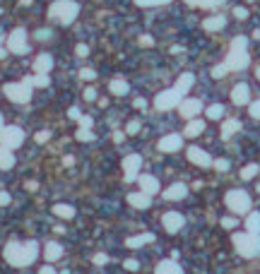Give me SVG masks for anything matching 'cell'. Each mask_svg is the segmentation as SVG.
I'll return each mask as SVG.
<instances>
[{
	"label": "cell",
	"instance_id": "4dcf8cb0",
	"mask_svg": "<svg viewBox=\"0 0 260 274\" xmlns=\"http://www.w3.org/2000/svg\"><path fill=\"white\" fill-rule=\"evenodd\" d=\"M32 79V87H48V73H37L34 77H29Z\"/></svg>",
	"mask_w": 260,
	"mask_h": 274
},
{
	"label": "cell",
	"instance_id": "f907efd6",
	"mask_svg": "<svg viewBox=\"0 0 260 274\" xmlns=\"http://www.w3.org/2000/svg\"><path fill=\"white\" fill-rule=\"evenodd\" d=\"M10 200H12V197H10L7 193H2V190H0V207H5V204H10Z\"/></svg>",
	"mask_w": 260,
	"mask_h": 274
},
{
	"label": "cell",
	"instance_id": "484cf974",
	"mask_svg": "<svg viewBox=\"0 0 260 274\" xmlns=\"http://www.w3.org/2000/svg\"><path fill=\"white\" fill-rule=\"evenodd\" d=\"M205 130V123L200 118H190V123L186 125V137H198Z\"/></svg>",
	"mask_w": 260,
	"mask_h": 274
},
{
	"label": "cell",
	"instance_id": "d6986e66",
	"mask_svg": "<svg viewBox=\"0 0 260 274\" xmlns=\"http://www.w3.org/2000/svg\"><path fill=\"white\" fill-rule=\"evenodd\" d=\"M205 32H219V29H224L226 27V17L224 15H212V17H207L203 22Z\"/></svg>",
	"mask_w": 260,
	"mask_h": 274
},
{
	"label": "cell",
	"instance_id": "74e56055",
	"mask_svg": "<svg viewBox=\"0 0 260 274\" xmlns=\"http://www.w3.org/2000/svg\"><path fill=\"white\" fill-rule=\"evenodd\" d=\"M212 166L217 168V171H229V159H217V161H212Z\"/></svg>",
	"mask_w": 260,
	"mask_h": 274
},
{
	"label": "cell",
	"instance_id": "f35d334b",
	"mask_svg": "<svg viewBox=\"0 0 260 274\" xmlns=\"http://www.w3.org/2000/svg\"><path fill=\"white\" fill-rule=\"evenodd\" d=\"M126 132H128V135H137V132H140V120H130Z\"/></svg>",
	"mask_w": 260,
	"mask_h": 274
},
{
	"label": "cell",
	"instance_id": "91938a15",
	"mask_svg": "<svg viewBox=\"0 0 260 274\" xmlns=\"http://www.w3.org/2000/svg\"><path fill=\"white\" fill-rule=\"evenodd\" d=\"M2 125H5V120H2V113H0V128H2Z\"/></svg>",
	"mask_w": 260,
	"mask_h": 274
},
{
	"label": "cell",
	"instance_id": "11a10c76",
	"mask_svg": "<svg viewBox=\"0 0 260 274\" xmlns=\"http://www.w3.org/2000/svg\"><path fill=\"white\" fill-rule=\"evenodd\" d=\"M68 116H70L73 120H80V116H82V113H80L77 109H70V111H68Z\"/></svg>",
	"mask_w": 260,
	"mask_h": 274
},
{
	"label": "cell",
	"instance_id": "cb8c5ba5",
	"mask_svg": "<svg viewBox=\"0 0 260 274\" xmlns=\"http://www.w3.org/2000/svg\"><path fill=\"white\" fill-rule=\"evenodd\" d=\"M193 82H195V77H193L190 73H183L181 77H178V82H176V87H173V89H176L178 94H181V96H183V94H186V91L193 87Z\"/></svg>",
	"mask_w": 260,
	"mask_h": 274
},
{
	"label": "cell",
	"instance_id": "bcb514c9",
	"mask_svg": "<svg viewBox=\"0 0 260 274\" xmlns=\"http://www.w3.org/2000/svg\"><path fill=\"white\" fill-rule=\"evenodd\" d=\"M234 15H236V19H246L248 17V10L246 7H234Z\"/></svg>",
	"mask_w": 260,
	"mask_h": 274
},
{
	"label": "cell",
	"instance_id": "7a4b0ae2",
	"mask_svg": "<svg viewBox=\"0 0 260 274\" xmlns=\"http://www.w3.org/2000/svg\"><path fill=\"white\" fill-rule=\"evenodd\" d=\"M251 63V55H248V39L246 37H236L231 41V48L226 55V68L229 70H246Z\"/></svg>",
	"mask_w": 260,
	"mask_h": 274
},
{
	"label": "cell",
	"instance_id": "44dd1931",
	"mask_svg": "<svg viewBox=\"0 0 260 274\" xmlns=\"http://www.w3.org/2000/svg\"><path fill=\"white\" fill-rule=\"evenodd\" d=\"M43 255L48 262H56L63 257V245H58L56 240H51V243H46V248H43Z\"/></svg>",
	"mask_w": 260,
	"mask_h": 274
},
{
	"label": "cell",
	"instance_id": "f546056e",
	"mask_svg": "<svg viewBox=\"0 0 260 274\" xmlns=\"http://www.w3.org/2000/svg\"><path fill=\"white\" fill-rule=\"evenodd\" d=\"M53 214L60 217V219H73L75 207H70V204H56V207H53Z\"/></svg>",
	"mask_w": 260,
	"mask_h": 274
},
{
	"label": "cell",
	"instance_id": "816d5d0a",
	"mask_svg": "<svg viewBox=\"0 0 260 274\" xmlns=\"http://www.w3.org/2000/svg\"><path fill=\"white\" fill-rule=\"evenodd\" d=\"M75 53H77V55H87V53H89V48H87L85 43H80V46L75 48Z\"/></svg>",
	"mask_w": 260,
	"mask_h": 274
},
{
	"label": "cell",
	"instance_id": "6f0895ef",
	"mask_svg": "<svg viewBox=\"0 0 260 274\" xmlns=\"http://www.w3.org/2000/svg\"><path fill=\"white\" fill-rule=\"evenodd\" d=\"M256 77H258V79H260V65H258V68H256Z\"/></svg>",
	"mask_w": 260,
	"mask_h": 274
},
{
	"label": "cell",
	"instance_id": "9c48e42d",
	"mask_svg": "<svg viewBox=\"0 0 260 274\" xmlns=\"http://www.w3.org/2000/svg\"><path fill=\"white\" fill-rule=\"evenodd\" d=\"M7 51H10V53H17V55L29 53V41H27V32H24V29H15V32L7 37Z\"/></svg>",
	"mask_w": 260,
	"mask_h": 274
},
{
	"label": "cell",
	"instance_id": "681fc988",
	"mask_svg": "<svg viewBox=\"0 0 260 274\" xmlns=\"http://www.w3.org/2000/svg\"><path fill=\"white\" fill-rule=\"evenodd\" d=\"M123 267H126V270H130V272H132V270H137L140 265H137V260H126V262H123Z\"/></svg>",
	"mask_w": 260,
	"mask_h": 274
},
{
	"label": "cell",
	"instance_id": "db71d44e",
	"mask_svg": "<svg viewBox=\"0 0 260 274\" xmlns=\"http://www.w3.org/2000/svg\"><path fill=\"white\" fill-rule=\"evenodd\" d=\"M152 43H154L152 37H140V46H152Z\"/></svg>",
	"mask_w": 260,
	"mask_h": 274
},
{
	"label": "cell",
	"instance_id": "f1b7e54d",
	"mask_svg": "<svg viewBox=\"0 0 260 274\" xmlns=\"http://www.w3.org/2000/svg\"><path fill=\"white\" fill-rule=\"evenodd\" d=\"M15 166V157H12V152L7 149V147H0V168H12Z\"/></svg>",
	"mask_w": 260,
	"mask_h": 274
},
{
	"label": "cell",
	"instance_id": "9f6ffc18",
	"mask_svg": "<svg viewBox=\"0 0 260 274\" xmlns=\"http://www.w3.org/2000/svg\"><path fill=\"white\" fill-rule=\"evenodd\" d=\"M41 272H43V274H51V272H56V270H53V267H48V265H46V267H41Z\"/></svg>",
	"mask_w": 260,
	"mask_h": 274
},
{
	"label": "cell",
	"instance_id": "277c9868",
	"mask_svg": "<svg viewBox=\"0 0 260 274\" xmlns=\"http://www.w3.org/2000/svg\"><path fill=\"white\" fill-rule=\"evenodd\" d=\"M231 243H234L236 253L243 257L260 255V234H251V231H246V234H234Z\"/></svg>",
	"mask_w": 260,
	"mask_h": 274
},
{
	"label": "cell",
	"instance_id": "7dc6e473",
	"mask_svg": "<svg viewBox=\"0 0 260 274\" xmlns=\"http://www.w3.org/2000/svg\"><path fill=\"white\" fill-rule=\"evenodd\" d=\"M106 262H109V257L104 255V253H96V255H94V265H106Z\"/></svg>",
	"mask_w": 260,
	"mask_h": 274
},
{
	"label": "cell",
	"instance_id": "7bdbcfd3",
	"mask_svg": "<svg viewBox=\"0 0 260 274\" xmlns=\"http://www.w3.org/2000/svg\"><path fill=\"white\" fill-rule=\"evenodd\" d=\"M37 39H39V41H48V39H51V29H39Z\"/></svg>",
	"mask_w": 260,
	"mask_h": 274
},
{
	"label": "cell",
	"instance_id": "9a60e30c",
	"mask_svg": "<svg viewBox=\"0 0 260 274\" xmlns=\"http://www.w3.org/2000/svg\"><path fill=\"white\" fill-rule=\"evenodd\" d=\"M248 99H251V87L241 82V84H236L234 89H231V101L236 104V106H243V104H248Z\"/></svg>",
	"mask_w": 260,
	"mask_h": 274
},
{
	"label": "cell",
	"instance_id": "e0dca14e",
	"mask_svg": "<svg viewBox=\"0 0 260 274\" xmlns=\"http://www.w3.org/2000/svg\"><path fill=\"white\" fill-rule=\"evenodd\" d=\"M186 195H188L186 183H173V185H169L167 190H164V197H167V200H183Z\"/></svg>",
	"mask_w": 260,
	"mask_h": 274
},
{
	"label": "cell",
	"instance_id": "ac0fdd59",
	"mask_svg": "<svg viewBox=\"0 0 260 274\" xmlns=\"http://www.w3.org/2000/svg\"><path fill=\"white\" fill-rule=\"evenodd\" d=\"M137 183H140V188H142L147 195H157V193H159V181H157L154 176H149V173L140 176V178H137Z\"/></svg>",
	"mask_w": 260,
	"mask_h": 274
},
{
	"label": "cell",
	"instance_id": "d4e9b609",
	"mask_svg": "<svg viewBox=\"0 0 260 274\" xmlns=\"http://www.w3.org/2000/svg\"><path fill=\"white\" fill-rule=\"evenodd\" d=\"M145 243H154V234H140V236H132L126 240L128 248H142Z\"/></svg>",
	"mask_w": 260,
	"mask_h": 274
},
{
	"label": "cell",
	"instance_id": "680465c9",
	"mask_svg": "<svg viewBox=\"0 0 260 274\" xmlns=\"http://www.w3.org/2000/svg\"><path fill=\"white\" fill-rule=\"evenodd\" d=\"M5 55H7L5 53V48H0V58H5Z\"/></svg>",
	"mask_w": 260,
	"mask_h": 274
},
{
	"label": "cell",
	"instance_id": "30bf717a",
	"mask_svg": "<svg viewBox=\"0 0 260 274\" xmlns=\"http://www.w3.org/2000/svg\"><path fill=\"white\" fill-rule=\"evenodd\" d=\"M123 168H126V183H132L135 176H137V171L142 168V157L140 154H128L123 159Z\"/></svg>",
	"mask_w": 260,
	"mask_h": 274
},
{
	"label": "cell",
	"instance_id": "2e32d148",
	"mask_svg": "<svg viewBox=\"0 0 260 274\" xmlns=\"http://www.w3.org/2000/svg\"><path fill=\"white\" fill-rule=\"evenodd\" d=\"M128 202L135 207V209H147L149 204H152V195H147L145 190H140V193H130Z\"/></svg>",
	"mask_w": 260,
	"mask_h": 274
},
{
	"label": "cell",
	"instance_id": "ab89813d",
	"mask_svg": "<svg viewBox=\"0 0 260 274\" xmlns=\"http://www.w3.org/2000/svg\"><path fill=\"white\" fill-rule=\"evenodd\" d=\"M222 226H224V229H229V231H231L234 226H239V221L234 219V217H226V219H222Z\"/></svg>",
	"mask_w": 260,
	"mask_h": 274
},
{
	"label": "cell",
	"instance_id": "52a82bcc",
	"mask_svg": "<svg viewBox=\"0 0 260 274\" xmlns=\"http://www.w3.org/2000/svg\"><path fill=\"white\" fill-rule=\"evenodd\" d=\"M22 142H24V130L19 125H2L0 128V147L17 149Z\"/></svg>",
	"mask_w": 260,
	"mask_h": 274
},
{
	"label": "cell",
	"instance_id": "4316f807",
	"mask_svg": "<svg viewBox=\"0 0 260 274\" xmlns=\"http://www.w3.org/2000/svg\"><path fill=\"white\" fill-rule=\"evenodd\" d=\"M246 229L251 234H260V212H248L246 217Z\"/></svg>",
	"mask_w": 260,
	"mask_h": 274
},
{
	"label": "cell",
	"instance_id": "ee69618b",
	"mask_svg": "<svg viewBox=\"0 0 260 274\" xmlns=\"http://www.w3.org/2000/svg\"><path fill=\"white\" fill-rule=\"evenodd\" d=\"M48 140H51V132H48V130L37 132V142H41V145H43V142H48Z\"/></svg>",
	"mask_w": 260,
	"mask_h": 274
},
{
	"label": "cell",
	"instance_id": "c3c4849f",
	"mask_svg": "<svg viewBox=\"0 0 260 274\" xmlns=\"http://www.w3.org/2000/svg\"><path fill=\"white\" fill-rule=\"evenodd\" d=\"M85 99H87V101H94V99H96V89H94V87H87V89H85Z\"/></svg>",
	"mask_w": 260,
	"mask_h": 274
},
{
	"label": "cell",
	"instance_id": "603a6c76",
	"mask_svg": "<svg viewBox=\"0 0 260 274\" xmlns=\"http://www.w3.org/2000/svg\"><path fill=\"white\" fill-rule=\"evenodd\" d=\"M239 130H241V123H239L236 118H229V120H224V125H222V140H229V137H234Z\"/></svg>",
	"mask_w": 260,
	"mask_h": 274
},
{
	"label": "cell",
	"instance_id": "ba28073f",
	"mask_svg": "<svg viewBox=\"0 0 260 274\" xmlns=\"http://www.w3.org/2000/svg\"><path fill=\"white\" fill-rule=\"evenodd\" d=\"M181 104V94L176 89H167V91H159L154 96V109L157 111H171L176 109Z\"/></svg>",
	"mask_w": 260,
	"mask_h": 274
},
{
	"label": "cell",
	"instance_id": "4fadbf2b",
	"mask_svg": "<svg viewBox=\"0 0 260 274\" xmlns=\"http://www.w3.org/2000/svg\"><path fill=\"white\" fill-rule=\"evenodd\" d=\"M188 159H190L195 166H200V168L212 166V157H210L205 149H200V147H190V149H188Z\"/></svg>",
	"mask_w": 260,
	"mask_h": 274
},
{
	"label": "cell",
	"instance_id": "7402d4cb",
	"mask_svg": "<svg viewBox=\"0 0 260 274\" xmlns=\"http://www.w3.org/2000/svg\"><path fill=\"white\" fill-rule=\"evenodd\" d=\"M51 68H53V58L48 53H41L34 60V73H51Z\"/></svg>",
	"mask_w": 260,
	"mask_h": 274
},
{
	"label": "cell",
	"instance_id": "5bb4252c",
	"mask_svg": "<svg viewBox=\"0 0 260 274\" xmlns=\"http://www.w3.org/2000/svg\"><path fill=\"white\" fill-rule=\"evenodd\" d=\"M178 109H181V116L190 120V118H195V116L203 111V101H200V99H186V101L178 104Z\"/></svg>",
	"mask_w": 260,
	"mask_h": 274
},
{
	"label": "cell",
	"instance_id": "8fae6325",
	"mask_svg": "<svg viewBox=\"0 0 260 274\" xmlns=\"http://www.w3.org/2000/svg\"><path fill=\"white\" fill-rule=\"evenodd\" d=\"M162 224H164V229H167L169 234H178V231L186 226V219H183V214H178V212H167V214L162 217Z\"/></svg>",
	"mask_w": 260,
	"mask_h": 274
},
{
	"label": "cell",
	"instance_id": "83f0119b",
	"mask_svg": "<svg viewBox=\"0 0 260 274\" xmlns=\"http://www.w3.org/2000/svg\"><path fill=\"white\" fill-rule=\"evenodd\" d=\"M109 89H111V94H116V96H126V94L130 91V87H128L126 79H111Z\"/></svg>",
	"mask_w": 260,
	"mask_h": 274
},
{
	"label": "cell",
	"instance_id": "5b68a950",
	"mask_svg": "<svg viewBox=\"0 0 260 274\" xmlns=\"http://www.w3.org/2000/svg\"><path fill=\"white\" fill-rule=\"evenodd\" d=\"M5 91V96L10 99V101H15V104H27L29 99H32V84L29 82H10V84H5L2 87Z\"/></svg>",
	"mask_w": 260,
	"mask_h": 274
},
{
	"label": "cell",
	"instance_id": "f5cc1de1",
	"mask_svg": "<svg viewBox=\"0 0 260 274\" xmlns=\"http://www.w3.org/2000/svg\"><path fill=\"white\" fill-rule=\"evenodd\" d=\"M132 106H135V109H147V101H145V99H135Z\"/></svg>",
	"mask_w": 260,
	"mask_h": 274
},
{
	"label": "cell",
	"instance_id": "836d02e7",
	"mask_svg": "<svg viewBox=\"0 0 260 274\" xmlns=\"http://www.w3.org/2000/svg\"><path fill=\"white\" fill-rule=\"evenodd\" d=\"M77 140H80V142H92L94 132L89 128H80V130H77Z\"/></svg>",
	"mask_w": 260,
	"mask_h": 274
},
{
	"label": "cell",
	"instance_id": "d6a6232c",
	"mask_svg": "<svg viewBox=\"0 0 260 274\" xmlns=\"http://www.w3.org/2000/svg\"><path fill=\"white\" fill-rule=\"evenodd\" d=\"M222 116H224L222 104H212V106L207 109V118H210V120H217V118H222Z\"/></svg>",
	"mask_w": 260,
	"mask_h": 274
},
{
	"label": "cell",
	"instance_id": "3957f363",
	"mask_svg": "<svg viewBox=\"0 0 260 274\" xmlns=\"http://www.w3.org/2000/svg\"><path fill=\"white\" fill-rule=\"evenodd\" d=\"M77 15H80V5L73 0H56L48 7V17L56 19L58 24H73Z\"/></svg>",
	"mask_w": 260,
	"mask_h": 274
},
{
	"label": "cell",
	"instance_id": "1f68e13d",
	"mask_svg": "<svg viewBox=\"0 0 260 274\" xmlns=\"http://www.w3.org/2000/svg\"><path fill=\"white\" fill-rule=\"evenodd\" d=\"M258 176V164H248L243 166L241 171V181H251V178H256Z\"/></svg>",
	"mask_w": 260,
	"mask_h": 274
},
{
	"label": "cell",
	"instance_id": "8d00e7d4",
	"mask_svg": "<svg viewBox=\"0 0 260 274\" xmlns=\"http://www.w3.org/2000/svg\"><path fill=\"white\" fill-rule=\"evenodd\" d=\"M226 73H229L226 63H222V65H215V68H212V77H217V79H219V77H224Z\"/></svg>",
	"mask_w": 260,
	"mask_h": 274
},
{
	"label": "cell",
	"instance_id": "60d3db41",
	"mask_svg": "<svg viewBox=\"0 0 260 274\" xmlns=\"http://www.w3.org/2000/svg\"><path fill=\"white\" fill-rule=\"evenodd\" d=\"M80 77H82V79H94L96 73H94L92 68H85V70H80Z\"/></svg>",
	"mask_w": 260,
	"mask_h": 274
},
{
	"label": "cell",
	"instance_id": "ffe728a7",
	"mask_svg": "<svg viewBox=\"0 0 260 274\" xmlns=\"http://www.w3.org/2000/svg\"><path fill=\"white\" fill-rule=\"evenodd\" d=\"M154 272L157 274H167V272L178 274V272H183V270H181V265H178L176 260H162V262L154 267Z\"/></svg>",
	"mask_w": 260,
	"mask_h": 274
},
{
	"label": "cell",
	"instance_id": "8992f818",
	"mask_svg": "<svg viewBox=\"0 0 260 274\" xmlns=\"http://www.w3.org/2000/svg\"><path fill=\"white\" fill-rule=\"evenodd\" d=\"M224 202L234 214H248V209H251V197L246 190H229Z\"/></svg>",
	"mask_w": 260,
	"mask_h": 274
},
{
	"label": "cell",
	"instance_id": "7c38bea8",
	"mask_svg": "<svg viewBox=\"0 0 260 274\" xmlns=\"http://www.w3.org/2000/svg\"><path fill=\"white\" fill-rule=\"evenodd\" d=\"M157 147H159V152H167V154L178 152V149L183 147V137H181V135H164Z\"/></svg>",
	"mask_w": 260,
	"mask_h": 274
},
{
	"label": "cell",
	"instance_id": "d590c367",
	"mask_svg": "<svg viewBox=\"0 0 260 274\" xmlns=\"http://www.w3.org/2000/svg\"><path fill=\"white\" fill-rule=\"evenodd\" d=\"M171 0H135V5H140V7H154V5H167Z\"/></svg>",
	"mask_w": 260,
	"mask_h": 274
},
{
	"label": "cell",
	"instance_id": "e575fe53",
	"mask_svg": "<svg viewBox=\"0 0 260 274\" xmlns=\"http://www.w3.org/2000/svg\"><path fill=\"white\" fill-rule=\"evenodd\" d=\"M188 5H193V7H215L219 0H186Z\"/></svg>",
	"mask_w": 260,
	"mask_h": 274
},
{
	"label": "cell",
	"instance_id": "b9f144b4",
	"mask_svg": "<svg viewBox=\"0 0 260 274\" xmlns=\"http://www.w3.org/2000/svg\"><path fill=\"white\" fill-rule=\"evenodd\" d=\"M94 120L89 118V116H80V128H92Z\"/></svg>",
	"mask_w": 260,
	"mask_h": 274
},
{
	"label": "cell",
	"instance_id": "f6af8a7d",
	"mask_svg": "<svg viewBox=\"0 0 260 274\" xmlns=\"http://www.w3.org/2000/svg\"><path fill=\"white\" fill-rule=\"evenodd\" d=\"M251 116L260 120V101H253V104H251Z\"/></svg>",
	"mask_w": 260,
	"mask_h": 274
},
{
	"label": "cell",
	"instance_id": "6da1fadb",
	"mask_svg": "<svg viewBox=\"0 0 260 274\" xmlns=\"http://www.w3.org/2000/svg\"><path fill=\"white\" fill-rule=\"evenodd\" d=\"M5 260L12 265V267H29L39 255V243L34 240H24V243H17V240H12V243H7L5 245Z\"/></svg>",
	"mask_w": 260,
	"mask_h": 274
}]
</instances>
